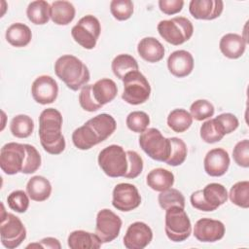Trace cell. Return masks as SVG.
<instances>
[{
  "mask_svg": "<svg viewBox=\"0 0 249 249\" xmlns=\"http://www.w3.org/2000/svg\"><path fill=\"white\" fill-rule=\"evenodd\" d=\"M26 193L34 201H45L52 194L51 182L44 176H33L26 184Z\"/></svg>",
  "mask_w": 249,
  "mask_h": 249,
  "instance_id": "obj_25",
  "label": "cell"
},
{
  "mask_svg": "<svg viewBox=\"0 0 249 249\" xmlns=\"http://www.w3.org/2000/svg\"><path fill=\"white\" fill-rule=\"evenodd\" d=\"M234 162L241 167H249V140L243 139L237 142L232 150Z\"/></svg>",
  "mask_w": 249,
  "mask_h": 249,
  "instance_id": "obj_44",
  "label": "cell"
},
{
  "mask_svg": "<svg viewBox=\"0 0 249 249\" xmlns=\"http://www.w3.org/2000/svg\"><path fill=\"white\" fill-rule=\"evenodd\" d=\"M170 154L165 161L166 164L171 166H178L181 165L188 154V149L186 143L178 137H170Z\"/></svg>",
  "mask_w": 249,
  "mask_h": 249,
  "instance_id": "obj_36",
  "label": "cell"
},
{
  "mask_svg": "<svg viewBox=\"0 0 249 249\" xmlns=\"http://www.w3.org/2000/svg\"><path fill=\"white\" fill-rule=\"evenodd\" d=\"M158 201L163 210H166L171 206L185 208V196L177 189L169 188L163 192H160L158 196Z\"/></svg>",
  "mask_w": 249,
  "mask_h": 249,
  "instance_id": "obj_37",
  "label": "cell"
},
{
  "mask_svg": "<svg viewBox=\"0 0 249 249\" xmlns=\"http://www.w3.org/2000/svg\"><path fill=\"white\" fill-rule=\"evenodd\" d=\"M217 118L221 121V123L225 126L227 134L233 132L239 125L238 119L236 118L235 115H233L231 113H222V114L218 115Z\"/></svg>",
  "mask_w": 249,
  "mask_h": 249,
  "instance_id": "obj_47",
  "label": "cell"
},
{
  "mask_svg": "<svg viewBox=\"0 0 249 249\" xmlns=\"http://www.w3.org/2000/svg\"><path fill=\"white\" fill-rule=\"evenodd\" d=\"M247 42L244 37L236 33L225 34L219 42L221 53L230 59H236L243 55Z\"/></svg>",
  "mask_w": 249,
  "mask_h": 249,
  "instance_id": "obj_20",
  "label": "cell"
},
{
  "mask_svg": "<svg viewBox=\"0 0 249 249\" xmlns=\"http://www.w3.org/2000/svg\"><path fill=\"white\" fill-rule=\"evenodd\" d=\"M101 170L109 177H124L128 168L126 152L120 145H110L100 151L97 158Z\"/></svg>",
  "mask_w": 249,
  "mask_h": 249,
  "instance_id": "obj_5",
  "label": "cell"
},
{
  "mask_svg": "<svg viewBox=\"0 0 249 249\" xmlns=\"http://www.w3.org/2000/svg\"><path fill=\"white\" fill-rule=\"evenodd\" d=\"M141 204V196L138 189L129 183H120L112 193V205L122 212H129Z\"/></svg>",
  "mask_w": 249,
  "mask_h": 249,
  "instance_id": "obj_13",
  "label": "cell"
},
{
  "mask_svg": "<svg viewBox=\"0 0 249 249\" xmlns=\"http://www.w3.org/2000/svg\"><path fill=\"white\" fill-rule=\"evenodd\" d=\"M72 142L76 148L83 151L89 150L100 143L92 129L86 123L73 131Z\"/></svg>",
  "mask_w": 249,
  "mask_h": 249,
  "instance_id": "obj_31",
  "label": "cell"
},
{
  "mask_svg": "<svg viewBox=\"0 0 249 249\" xmlns=\"http://www.w3.org/2000/svg\"><path fill=\"white\" fill-rule=\"evenodd\" d=\"M167 125L168 127L177 133H182L190 128L193 124V118L185 109L178 108L172 110L167 116Z\"/></svg>",
  "mask_w": 249,
  "mask_h": 249,
  "instance_id": "obj_33",
  "label": "cell"
},
{
  "mask_svg": "<svg viewBox=\"0 0 249 249\" xmlns=\"http://www.w3.org/2000/svg\"><path fill=\"white\" fill-rule=\"evenodd\" d=\"M100 32V22L92 15H87L80 18L71 29L74 41L87 50H91L96 46Z\"/></svg>",
  "mask_w": 249,
  "mask_h": 249,
  "instance_id": "obj_10",
  "label": "cell"
},
{
  "mask_svg": "<svg viewBox=\"0 0 249 249\" xmlns=\"http://www.w3.org/2000/svg\"><path fill=\"white\" fill-rule=\"evenodd\" d=\"M164 47L155 37H144L137 45L138 54L147 62L156 63L164 56Z\"/></svg>",
  "mask_w": 249,
  "mask_h": 249,
  "instance_id": "obj_22",
  "label": "cell"
},
{
  "mask_svg": "<svg viewBox=\"0 0 249 249\" xmlns=\"http://www.w3.org/2000/svg\"><path fill=\"white\" fill-rule=\"evenodd\" d=\"M133 3L130 0H113L110 3V12L118 20H126L133 14Z\"/></svg>",
  "mask_w": 249,
  "mask_h": 249,
  "instance_id": "obj_41",
  "label": "cell"
},
{
  "mask_svg": "<svg viewBox=\"0 0 249 249\" xmlns=\"http://www.w3.org/2000/svg\"><path fill=\"white\" fill-rule=\"evenodd\" d=\"M29 196L24 191H14L7 196L8 206L18 213H24L29 207Z\"/></svg>",
  "mask_w": 249,
  "mask_h": 249,
  "instance_id": "obj_42",
  "label": "cell"
},
{
  "mask_svg": "<svg viewBox=\"0 0 249 249\" xmlns=\"http://www.w3.org/2000/svg\"><path fill=\"white\" fill-rule=\"evenodd\" d=\"M125 123L127 128L132 132L142 133L148 128L150 118L148 114L143 111H132L127 115Z\"/></svg>",
  "mask_w": 249,
  "mask_h": 249,
  "instance_id": "obj_39",
  "label": "cell"
},
{
  "mask_svg": "<svg viewBox=\"0 0 249 249\" xmlns=\"http://www.w3.org/2000/svg\"><path fill=\"white\" fill-rule=\"evenodd\" d=\"M30 247H42V248H51V249H60L61 244L58 241V239L54 237H45L41 239L37 243H32L26 246V248Z\"/></svg>",
  "mask_w": 249,
  "mask_h": 249,
  "instance_id": "obj_48",
  "label": "cell"
},
{
  "mask_svg": "<svg viewBox=\"0 0 249 249\" xmlns=\"http://www.w3.org/2000/svg\"><path fill=\"white\" fill-rule=\"evenodd\" d=\"M184 6L183 0H160L159 8L165 15H175L182 11Z\"/></svg>",
  "mask_w": 249,
  "mask_h": 249,
  "instance_id": "obj_46",
  "label": "cell"
},
{
  "mask_svg": "<svg viewBox=\"0 0 249 249\" xmlns=\"http://www.w3.org/2000/svg\"><path fill=\"white\" fill-rule=\"evenodd\" d=\"M153 239L151 228L144 222L130 224L124 236V245L127 249H144Z\"/></svg>",
  "mask_w": 249,
  "mask_h": 249,
  "instance_id": "obj_16",
  "label": "cell"
},
{
  "mask_svg": "<svg viewBox=\"0 0 249 249\" xmlns=\"http://www.w3.org/2000/svg\"><path fill=\"white\" fill-rule=\"evenodd\" d=\"M79 103L81 107L88 112H95L99 110L102 106L96 103L93 95L91 93V85H86L81 89L79 93Z\"/></svg>",
  "mask_w": 249,
  "mask_h": 249,
  "instance_id": "obj_45",
  "label": "cell"
},
{
  "mask_svg": "<svg viewBox=\"0 0 249 249\" xmlns=\"http://www.w3.org/2000/svg\"><path fill=\"white\" fill-rule=\"evenodd\" d=\"M126 157L128 161V168L124 177L127 179H134L138 177L143 170V160L137 152L131 150L126 151Z\"/></svg>",
  "mask_w": 249,
  "mask_h": 249,
  "instance_id": "obj_43",
  "label": "cell"
},
{
  "mask_svg": "<svg viewBox=\"0 0 249 249\" xmlns=\"http://www.w3.org/2000/svg\"><path fill=\"white\" fill-rule=\"evenodd\" d=\"M111 68L114 75L123 80L124 77L131 71H137L139 69L137 60L130 54L121 53L114 57L111 63Z\"/></svg>",
  "mask_w": 249,
  "mask_h": 249,
  "instance_id": "obj_32",
  "label": "cell"
},
{
  "mask_svg": "<svg viewBox=\"0 0 249 249\" xmlns=\"http://www.w3.org/2000/svg\"><path fill=\"white\" fill-rule=\"evenodd\" d=\"M139 145L145 154L155 160L165 162L169 157L170 139L164 137L158 128H147L140 133Z\"/></svg>",
  "mask_w": 249,
  "mask_h": 249,
  "instance_id": "obj_9",
  "label": "cell"
},
{
  "mask_svg": "<svg viewBox=\"0 0 249 249\" xmlns=\"http://www.w3.org/2000/svg\"><path fill=\"white\" fill-rule=\"evenodd\" d=\"M124 91L122 98L128 104L139 105L145 103L151 94V86L147 78L140 71L128 72L123 79Z\"/></svg>",
  "mask_w": 249,
  "mask_h": 249,
  "instance_id": "obj_7",
  "label": "cell"
},
{
  "mask_svg": "<svg viewBox=\"0 0 249 249\" xmlns=\"http://www.w3.org/2000/svg\"><path fill=\"white\" fill-rule=\"evenodd\" d=\"M10 130L17 138H27L34 130V122L28 115H17L10 123Z\"/></svg>",
  "mask_w": 249,
  "mask_h": 249,
  "instance_id": "obj_34",
  "label": "cell"
},
{
  "mask_svg": "<svg viewBox=\"0 0 249 249\" xmlns=\"http://www.w3.org/2000/svg\"><path fill=\"white\" fill-rule=\"evenodd\" d=\"M231 159L223 148H214L207 152L203 160L204 171L212 177L223 176L229 169Z\"/></svg>",
  "mask_w": 249,
  "mask_h": 249,
  "instance_id": "obj_17",
  "label": "cell"
},
{
  "mask_svg": "<svg viewBox=\"0 0 249 249\" xmlns=\"http://www.w3.org/2000/svg\"><path fill=\"white\" fill-rule=\"evenodd\" d=\"M228 200V191L220 183L207 184L202 190L194 192L190 196L191 204L194 208L211 212L219 208Z\"/></svg>",
  "mask_w": 249,
  "mask_h": 249,
  "instance_id": "obj_3",
  "label": "cell"
},
{
  "mask_svg": "<svg viewBox=\"0 0 249 249\" xmlns=\"http://www.w3.org/2000/svg\"><path fill=\"white\" fill-rule=\"evenodd\" d=\"M24 146L26 150V155L21 173L31 174L39 169V167L41 166L42 159L40 153L34 146L30 144H24Z\"/></svg>",
  "mask_w": 249,
  "mask_h": 249,
  "instance_id": "obj_40",
  "label": "cell"
},
{
  "mask_svg": "<svg viewBox=\"0 0 249 249\" xmlns=\"http://www.w3.org/2000/svg\"><path fill=\"white\" fill-rule=\"evenodd\" d=\"M68 247L71 249H98L102 245V241L96 233L77 230L68 235Z\"/></svg>",
  "mask_w": 249,
  "mask_h": 249,
  "instance_id": "obj_23",
  "label": "cell"
},
{
  "mask_svg": "<svg viewBox=\"0 0 249 249\" xmlns=\"http://www.w3.org/2000/svg\"><path fill=\"white\" fill-rule=\"evenodd\" d=\"M33 99L42 105L53 103L58 94V85L56 81L49 75L37 77L31 86Z\"/></svg>",
  "mask_w": 249,
  "mask_h": 249,
  "instance_id": "obj_14",
  "label": "cell"
},
{
  "mask_svg": "<svg viewBox=\"0 0 249 249\" xmlns=\"http://www.w3.org/2000/svg\"><path fill=\"white\" fill-rule=\"evenodd\" d=\"M228 197L234 205L247 209L249 207V181H238L233 184Z\"/></svg>",
  "mask_w": 249,
  "mask_h": 249,
  "instance_id": "obj_35",
  "label": "cell"
},
{
  "mask_svg": "<svg viewBox=\"0 0 249 249\" xmlns=\"http://www.w3.org/2000/svg\"><path fill=\"white\" fill-rule=\"evenodd\" d=\"M55 75L72 90H78L88 85L90 74L88 66L72 54H63L54 62Z\"/></svg>",
  "mask_w": 249,
  "mask_h": 249,
  "instance_id": "obj_2",
  "label": "cell"
},
{
  "mask_svg": "<svg viewBox=\"0 0 249 249\" xmlns=\"http://www.w3.org/2000/svg\"><path fill=\"white\" fill-rule=\"evenodd\" d=\"M91 93L96 103L103 107L115 99L118 93V88L113 80L103 78L91 85Z\"/></svg>",
  "mask_w": 249,
  "mask_h": 249,
  "instance_id": "obj_24",
  "label": "cell"
},
{
  "mask_svg": "<svg viewBox=\"0 0 249 249\" xmlns=\"http://www.w3.org/2000/svg\"><path fill=\"white\" fill-rule=\"evenodd\" d=\"M122 224V219L112 210L101 209L96 215L95 233L102 243H109L119 236Z\"/></svg>",
  "mask_w": 249,
  "mask_h": 249,
  "instance_id": "obj_12",
  "label": "cell"
},
{
  "mask_svg": "<svg viewBox=\"0 0 249 249\" xmlns=\"http://www.w3.org/2000/svg\"><path fill=\"white\" fill-rule=\"evenodd\" d=\"M215 108L213 104L206 99H197L190 107V114L196 121H204L213 117Z\"/></svg>",
  "mask_w": 249,
  "mask_h": 249,
  "instance_id": "obj_38",
  "label": "cell"
},
{
  "mask_svg": "<svg viewBox=\"0 0 249 249\" xmlns=\"http://www.w3.org/2000/svg\"><path fill=\"white\" fill-rule=\"evenodd\" d=\"M193 232L200 242H216L224 237L226 228L224 223L219 220L201 218L196 222Z\"/></svg>",
  "mask_w": 249,
  "mask_h": 249,
  "instance_id": "obj_15",
  "label": "cell"
},
{
  "mask_svg": "<svg viewBox=\"0 0 249 249\" xmlns=\"http://www.w3.org/2000/svg\"><path fill=\"white\" fill-rule=\"evenodd\" d=\"M86 124L92 129L100 143L110 137L117 128L115 119L107 113L99 114L87 121Z\"/></svg>",
  "mask_w": 249,
  "mask_h": 249,
  "instance_id": "obj_21",
  "label": "cell"
},
{
  "mask_svg": "<svg viewBox=\"0 0 249 249\" xmlns=\"http://www.w3.org/2000/svg\"><path fill=\"white\" fill-rule=\"evenodd\" d=\"M5 37L7 42L13 47L22 48L30 43L32 39V32L26 24L15 22L8 27Z\"/></svg>",
  "mask_w": 249,
  "mask_h": 249,
  "instance_id": "obj_27",
  "label": "cell"
},
{
  "mask_svg": "<svg viewBox=\"0 0 249 249\" xmlns=\"http://www.w3.org/2000/svg\"><path fill=\"white\" fill-rule=\"evenodd\" d=\"M199 134L200 138L205 143L213 144L221 141L227 134V131L221 121L215 117L213 119L210 118L202 123L199 129Z\"/></svg>",
  "mask_w": 249,
  "mask_h": 249,
  "instance_id": "obj_29",
  "label": "cell"
},
{
  "mask_svg": "<svg viewBox=\"0 0 249 249\" xmlns=\"http://www.w3.org/2000/svg\"><path fill=\"white\" fill-rule=\"evenodd\" d=\"M223 10L222 0H192L189 4V12L196 19H215L221 16Z\"/></svg>",
  "mask_w": 249,
  "mask_h": 249,
  "instance_id": "obj_18",
  "label": "cell"
},
{
  "mask_svg": "<svg viewBox=\"0 0 249 249\" xmlns=\"http://www.w3.org/2000/svg\"><path fill=\"white\" fill-rule=\"evenodd\" d=\"M62 115L54 108L43 110L39 116V138L43 149L51 155L61 154L66 146L61 132Z\"/></svg>",
  "mask_w": 249,
  "mask_h": 249,
  "instance_id": "obj_1",
  "label": "cell"
},
{
  "mask_svg": "<svg viewBox=\"0 0 249 249\" xmlns=\"http://www.w3.org/2000/svg\"><path fill=\"white\" fill-rule=\"evenodd\" d=\"M76 10L69 1H53L51 4V19L57 25H67L75 18Z\"/></svg>",
  "mask_w": 249,
  "mask_h": 249,
  "instance_id": "obj_28",
  "label": "cell"
},
{
  "mask_svg": "<svg viewBox=\"0 0 249 249\" xmlns=\"http://www.w3.org/2000/svg\"><path fill=\"white\" fill-rule=\"evenodd\" d=\"M167 68L177 78L187 77L194 69V57L188 51H174L167 58Z\"/></svg>",
  "mask_w": 249,
  "mask_h": 249,
  "instance_id": "obj_19",
  "label": "cell"
},
{
  "mask_svg": "<svg viewBox=\"0 0 249 249\" xmlns=\"http://www.w3.org/2000/svg\"><path fill=\"white\" fill-rule=\"evenodd\" d=\"M26 16L33 24H46L51 18V5L45 0L32 1L27 6Z\"/></svg>",
  "mask_w": 249,
  "mask_h": 249,
  "instance_id": "obj_30",
  "label": "cell"
},
{
  "mask_svg": "<svg viewBox=\"0 0 249 249\" xmlns=\"http://www.w3.org/2000/svg\"><path fill=\"white\" fill-rule=\"evenodd\" d=\"M1 243L5 248L15 249L18 247L26 238V229L18 216L6 212L3 203H1Z\"/></svg>",
  "mask_w": 249,
  "mask_h": 249,
  "instance_id": "obj_8",
  "label": "cell"
},
{
  "mask_svg": "<svg viewBox=\"0 0 249 249\" xmlns=\"http://www.w3.org/2000/svg\"><path fill=\"white\" fill-rule=\"evenodd\" d=\"M164 231L167 238L173 242H182L190 237L192 224L184 208L171 206L165 210Z\"/></svg>",
  "mask_w": 249,
  "mask_h": 249,
  "instance_id": "obj_6",
  "label": "cell"
},
{
  "mask_svg": "<svg viewBox=\"0 0 249 249\" xmlns=\"http://www.w3.org/2000/svg\"><path fill=\"white\" fill-rule=\"evenodd\" d=\"M160 36L167 43L179 46L189 41L194 33L192 21L185 17H175L163 19L157 26Z\"/></svg>",
  "mask_w": 249,
  "mask_h": 249,
  "instance_id": "obj_4",
  "label": "cell"
},
{
  "mask_svg": "<svg viewBox=\"0 0 249 249\" xmlns=\"http://www.w3.org/2000/svg\"><path fill=\"white\" fill-rule=\"evenodd\" d=\"M26 150L24 144L17 142H9L0 150V167L4 173L15 175L21 172Z\"/></svg>",
  "mask_w": 249,
  "mask_h": 249,
  "instance_id": "obj_11",
  "label": "cell"
},
{
  "mask_svg": "<svg viewBox=\"0 0 249 249\" xmlns=\"http://www.w3.org/2000/svg\"><path fill=\"white\" fill-rule=\"evenodd\" d=\"M146 183L152 190L163 192L173 186L174 174L165 168H155L147 174Z\"/></svg>",
  "mask_w": 249,
  "mask_h": 249,
  "instance_id": "obj_26",
  "label": "cell"
}]
</instances>
